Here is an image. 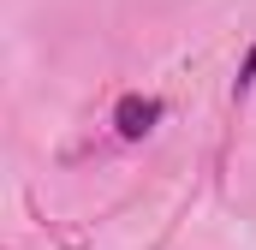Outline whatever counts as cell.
<instances>
[{"label": "cell", "instance_id": "6da1fadb", "mask_svg": "<svg viewBox=\"0 0 256 250\" xmlns=\"http://www.w3.org/2000/svg\"><path fill=\"white\" fill-rule=\"evenodd\" d=\"M161 114H167V102H161V96H120L114 125H120V137H126V143H137V137H149V131L161 125Z\"/></svg>", "mask_w": 256, "mask_h": 250}, {"label": "cell", "instance_id": "7a4b0ae2", "mask_svg": "<svg viewBox=\"0 0 256 250\" xmlns=\"http://www.w3.org/2000/svg\"><path fill=\"white\" fill-rule=\"evenodd\" d=\"M250 84H256V48L244 54V66H238V90H250Z\"/></svg>", "mask_w": 256, "mask_h": 250}]
</instances>
